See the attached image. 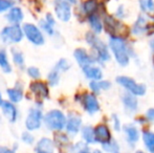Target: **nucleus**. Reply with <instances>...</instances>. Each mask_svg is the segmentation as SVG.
<instances>
[{"instance_id":"e433bc0d","label":"nucleus","mask_w":154,"mask_h":153,"mask_svg":"<svg viewBox=\"0 0 154 153\" xmlns=\"http://www.w3.org/2000/svg\"><path fill=\"white\" fill-rule=\"evenodd\" d=\"M103 149L109 153H119V146L116 142L110 141L106 144H103Z\"/></svg>"},{"instance_id":"09e8293b","label":"nucleus","mask_w":154,"mask_h":153,"mask_svg":"<svg viewBox=\"0 0 154 153\" xmlns=\"http://www.w3.org/2000/svg\"><path fill=\"white\" fill-rule=\"evenodd\" d=\"M151 46H152L153 48H154V39H153L152 41H151Z\"/></svg>"},{"instance_id":"bb28decb","label":"nucleus","mask_w":154,"mask_h":153,"mask_svg":"<svg viewBox=\"0 0 154 153\" xmlns=\"http://www.w3.org/2000/svg\"><path fill=\"white\" fill-rule=\"evenodd\" d=\"M143 139L148 151L154 153V133L150 131H145L143 134Z\"/></svg>"},{"instance_id":"5701e85b","label":"nucleus","mask_w":154,"mask_h":153,"mask_svg":"<svg viewBox=\"0 0 154 153\" xmlns=\"http://www.w3.org/2000/svg\"><path fill=\"white\" fill-rule=\"evenodd\" d=\"M124 130H125L128 141L130 143H135V142L138 141L140 133H138V130L136 129V127H134L133 125H126V126H124Z\"/></svg>"},{"instance_id":"c03bdc74","label":"nucleus","mask_w":154,"mask_h":153,"mask_svg":"<svg viewBox=\"0 0 154 153\" xmlns=\"http://www.w3.org/2000/svg\"><path fill=\"white\" fill-rule=\"evenodd\" d=\"M79 153H91L89 151V149H88V147L87 148H85V149H83L82 151H80Z\"/></svg>"},{"instance_id":"2eb2a0df","label":"nucleus","mask_w":154,"mask_h":153,"mask_svg":"<svg viewBox=\"0 0 154 153\" xmlns=\"http://www.w3.org/2000/svg\"><path fill=\"white\" fill-rule=\"evenodd\" d=\"M93 131H94V139L97 143H101L103 145L111 141L110 131L106 125H99L93 129Z\"/></svg>"},{"instance_id":"a18cd8bd","label":"nucleus","mask_w":154,"mask_h":153,"mask_svg":"<svg viewBox=\"0 0 154 153\" xmlns=\"http://www.w3.org/2000/svg\"><path fill=\"white\" fill-rule=\"evenodd\" d=\"M4 99H3V96H2V92L0 91V106H1V104L3 103Z\"/></svg>"},{"instance_id":"aec40b11","label":"nucleus","mask_w":154,"mask_h":153,"mask_svg":"<svg viewBox=\"0 0 154 153\" xmlns=\"http://www.w3.org/2000/svg\"><path fill=\"white\" fill-rule=\"evenodd\" d=\"M0 69L4 74H11L13 72V67L10 59H8V51L4 48H0Z\"/></svg>"},{"instance_id":"7c9ffc66","label":"nucleus","mask_w":154,"mask_h":153,"mask_svg":"<svg viewBox=\"0 0 154 153\" xmlns=\"http://www.w3.org/2000/svg\"><path fill=\"white\" fill-rule=\"evenodd\" d=\"M54 68H55L56 70H58V72L61 74V72H67V70L70 68V63L68 62V60L62 58V59L58 60V62L56 63V65H55V67H54Z\"/></svg>"},{"instance_id":"6ab92c4d","label":"nucleus","mask_w":154,"mask_h":153,"mask_svg":"<svg viewBox=\"0 0 154 153\" xmlns=\"http://www.w3.org/2000/svg\"><path fill=\"white\" fill-rule=\"evenodd\" d=\"M11 55H12V60L13 63L17 66L20 69H23L25 67V57L24 54L20 50V49L16 48V47H13L11 49Z\"/></svg>"},{"instance_id":"4468645a","label":"nucleus","mask_w":154,"mask_h":153,"mask_svg":"<svg viewBox=\"0 0 154 153\" xmlns=\"http://www.w3.org/2000/svg\"><path fill=\"white\" fill-rule=\"evenodd\" d=\"M37 151H46V152H55L56 147L54 141L49 136H42L37 139L34 145V152Z\"/></svg>"},{"instance_id":"2f4dec72","label":"nucleus","mask_w":154,"mask_h":153,"mask_svg":"<svg viewBox=\"0 0 154 153\" xmlns=\"http://www.w3.org/2000/svg\"><path fill=\"white\" fill-rule=\"evenodd\" d=\"M89 87L91 88L93 91L97 92L101 89H108L110 87V83L109 82H97V81H92L90 82Z\"/></svg>"},{"instance_id":"72a5a7b5","label":"nucleus","mask_w":154,"mask_h":153,"mask_svg":"<svg viewBox=\"0 0 154 153\" xmlns=\"http://www.w3.org/2000/svg\"><path fill=\"white\" fill-rule=\"evenodd\" d=\"M145 29H146V20H145V18L140 17V18H138L137 22H136L135 25H134L133 32H134V34L138 35V34L144 33Z\"/></svg>"},{"instance_id":"ea45409f","label":"nucleus","mask_w":154,"mask_h":153,"mask_svg":"<svg viewBox=\"0 0 154 153\" xmlns=\"http://www.w3.org/2000/svg\"><path fill=\"white\" fill-rule=\"evenodd\" d=\"M113 126H114V129L116 130H120V121H119V118H118V116L116 115H113Z\"/></svg>"},{"instance_id":"f03ea898","label":"nucleus","mask_w":154,"mask_h":153,"mask_svg":"<svg viewBox=\"0 0 154 153\" xmlns=\"http://www.w3.org/2000/svg\"><path fill=\"white\" fill-rule=\"evenodd\" d=\"M23 32L20 24H8L0 31V40L5 45H15L22 42Z\"/></svg>"},{"instance_id":"58836bf2","label":"nucleus","mask_w":154,"mask_h":153,"mask_svg":"<svg viewBox=\"0 0 154 153\" xmlns=\"http://www.w3.org/2000/svg\"><path fill=\"white\" fill-rule=\"evenodd\" d=\"M0 153H17L15 150L12 149V147L8 146H0Z\"/></svg>"},{"instance_id":"39448f33","label":"nucleus","mask_w":154,"mask_h":153,"mask_svg":"<svg viewBox=\"0 0 154 153\" xmlns=\"http://www.w3.org/2000/svg\"><path fill=\"white\" fill-rule=\"evenodd\" d=\"M110 47L116 56V61L123 66L127 65L129 62V57H128L127 47H126L124 40L120 38H111L110 39Z\"/></svg>"},{"instance_id":"de8ad7c7","label":"nucleus","mask_w":154,"mask_h":153,"mask_svg":"<svg viewBox=\"0 0 154 153\" xmlns=\"http://www.w3.org/2000/svg\"><path fill=\"white\" fill-rule=\"evenodd\" d=\"M92 153H103V152H102L101 150H97H97H94V151H93Z\"/></svg>"},{"instance_id":"49530a36","label":"nucleus","mask_w":154,"mask_h":153,"mask_svg":"<svg viewBox=\"0 0 154 153\" xmlns=\"http://www.w3.org/2000/svg\"><path fill=\"white\" fill-rule=\"evenodd\" d=\"M35 153H55V152H46V151H37Z\"/></svg>"},{"instance_id":"7ed1b4c3","label":"nucleus","mask_w":154,"mask_h":153,"mask_svg":"<svg viewBox=\"0 0 154 153\" xmlns=\"http://www.w3.org/2000/svg\"><path fill=\"white\" fill-rule=\"evenodd\" d=\"M43 116H44V112L42 108H38L36 106L29 108L24 118L25 130L31 131V132H36L40 130L43 127Z\"/></svg>"},{"instance_id":"4c0bfd02","label":"nucleus","mask_w":154,"mask_h":153,"mask_svg":"<svg viewBox=\"0 0 154 153\" xmlns=\"http://www.w3.org/2000/svg\"><path fill=\"white\" fill-rule=\"evenodd\" d=\"M44 20L46 21L48 24H51V26H56V18L54 17V15H51V13H47L44 17Z\"/></svg>"},{"instance_id":"a878e982","label":"nucleus","mask_w":154,"mask_h":153,"mask_svg":"<svg viewBox=\"0 0 154 153\" xmlns=\"http://www.w3.org/2000/svg\"><path fill=\"white\" fill-rule=\"evenodd\" d=\"M123 103L126 108L130 111H135L137 108V101L131 94H125L123 96Z\"/></svg>"},{"instance_id":"a211bd4d","label":"nucleus","mask_w":154,"mask_h":153,"mask_svg":"<svg viewBox=\"0 0 154 153\" xmlns=\"http://www.w3.org/2000/svg\"><path fill=\"white\" fill-rule=\"evenodd\" d=\"M73 57L82 68L85 67V66L91 65V63L93 62V59H91V57L88 55V53L84 48L75 49V53H73Z\"/></svg>"},{"instance_id":"9d476101","label":"nucleus","mask_w":154,"mask_h":153,"mask_svg":"<svg viewBox=\"0 0 154 153\" xmlns=\"http://www.w3.org/2000/svg\"><path fill=\"white\" fill-rule=\"evenodd\" d=\"M55 15L58 20L62 22H68L71 18V5L67 2L55 1Z\"/></svg>"},{"instance_id":"f3484780","label":"nucleus","mask_w":154,"mask_h":153,"mask_svg":"<svg viewBox=\"0 0 154 153\" xmlns=\"http://www.w3.org/2000/svg\"><path fill=\"white\" fill-rule=\"evenodd\" d=\"M83 107L86 110V112L89 115H93V113L97 112L100 110V105L97 100L95 99L94 96L92 94H85L83 96Z\"/></svg>"},{"instance_id":"ddd939ff","label":"nucleus","mask_w":154,"mask_h":153,"mask_svg":"<svg viewBox=\"0 0 154 153\" xmlns=\"http://www.w3.org/2000/svg\"><path fill=\"white\" fill-rule=\"evenodd\" d=\"M53 141L55 144L56 150H60V151H64V150H68L70 147V136L67 134L65 131H61V132H56L53 135Z\"/></svg>"},{"instance_id":"cd10ccee","label":"nucleus","mask_w":154,"mask_h":153,"mask_svg":"<svg viewBox=\"0 0 154 153\" xmlns=\"http://www.w3.org/2000/svg\"><path fill=\"white\" fill-rule=\"evenodd\" d=\"M38 26L40 27V29L42 31V33L44 34V35L54 36V35H55V33H56L55 26H51V24H48V23H47L44 19H41V20L39 21Z\"/></svg>"},{"instance_id":"b1692460","label":"nucleus","mask_w":154,"mask_h":153,"mask_svg":"<svg viewBox=\"0 0 154 153\" xmlns=\"http://www.w3.org/2000/svg\"><path fill=\"white\" fill-rule=\"evenodd\" d=\"M20 141H21V143H23L26 146H34L37 139H36V136H35L34 132L24 130V131H22L20 134Z\"/></svg>"},{"instance_id":"8fccbe9b","label":"nucleus","mask_w":154,"mask_h":153,"mask_svg":"<svg viewBox=\"0 0 154 153\" xmlns=\"http://www.w3.org/2000/svg\"><path fill=\"white\" fill-rule=\"evenodd\" d=\"M1 122H2V115H1V113H0V124H1Z\"/></svg>"},{"instance_id":"473e14b6","label":"nucleus","mask_w":154,"mask_h":153,"mask_svg":"<svg viewBox=\"0 0 154 153\" xmlns=\"http://www.w3.org/2000/svg\"><path fill=\"white\" fill-rule=\"evenodd\" d=\"M17 0H0V14H4L15 5Z\"/></svg>"},{"instance_id":"6e6552de","label":"nucleus","mask_w":154,"mask_h":153,"mask_svg":"<svg viewBox=\"0 0 154 153\" xmlns=\"http://www.w3.org/2000/svg\"><path fill=\"white\" fill-rule=\"evenodd\" d=\"M82 129V118L75 113H69L66 115V124L64 131L69 136H75Z\"/></svg>"},{"instance_id":"c9c22d12","label":"nucleus","mask_w":154,"mask_h":153,"mask_svg":"<svg viewBox=\"0 0 154 153\" xmlns=\"http://www.w3.org/2000/svg\"><path fill=\"white\" fill-rule=\"evenodd\" d=\"M140 8L143 11L147 13H152L154 12V2L153 0H140Z\"/></svg>"},{"instance_id":"37998d69","label":"nucleus","mask_w":154,"mask_h":153,"mask_svg":"<svg viewBox=\"0 0 154 153\" xmlns=\"http://www.w3.org/2000/svg\"><path fill=\"white\" fill-rule=\"evenodd\" d=\"M11 147H12L13 150H15V151L17 152V150L19 149V144L18 143H14V144H13V146H11Z\"/></svg>"},{"instance_id":"20e7f679","label":"nucleus","mask_w":154,"mask_h":153,"mask_svg":"<svg viewBox=\"0 0 154 153\" xmlns=\"http://www.w3.org/2000/svg\"><path fill=\"white\" fill-rule=\"evenodd\" d=\"M21 27H22L23 36L29 43L35 46H42L45 44V35L37 24L32 22H24Z\"/></svg>"},{"instance_id":"dca6fc26","label":"nucleus","mask_w":154,"mask_h":153,"mask_svg":"<svg viewBox=\"0 0 154 153\" xmlns=\"http://www.w3.org/2000/svg\"><path fill=\"white\" fill-rule=\"evenodd\" d=\"M6 96H8V101L14 103V104H19L22 102L23 98H24V92H23L22 86H14V87L8 88L5 91Z\"/></svg>"},{"instance_id":"3c124183","label":"nucleus","mask_w":154,"mask_h":153,"mask_svg":"<svg viewBox=\"0 0 154 153\" xmlns=\"http://www.w3.org/2000/svg\"><path fill=\"white\" fill-rule=\"evenodd\" d=\"M59 153H69V152H67V151H60Z\"/></svg>"},{"instance_id":"9b49d317","label":"nucleus","mask_w":154,"mask_h":153,"mask_svg":"<svg viewBox=\"0 0 154 153\" xmlns=\"http://www.w3.org/2000/svg\"><path fill=\"white\" fill-rule=\"evenodd\" d=\"M86 38H87V42L97 50V56L101 58L102 61H107V60H109V54H108L107 47H106V45L104 44L100 39H97L95 36L91 35V34H88Z\"/></svg>"},{"instance_id":"603ef678","label":"nucleus","mask_w":154,"mask_h":153,"mask_svg":"<svg viewBox=\"0 0 154 153\" xmlns=\"http://www.w3.org/2000/svg\"><path fill=\"white\" fill-rule=\"evenodd\" d=\"M136 153H144V152H142V151H137Z\"/></svg>"},{"instance_id":"a19ab883","label":"nucleus","mask_w":154,"mask_h":153,"mask_svg":"<svg viewBox=\"0 0 154 153\" xmlns=\"http://www.w3.org/2000/svg\"><path fill=\"white\" fill-rule=\"evenodd\" d=\"M147 118L149 120H154V108H151L147 111Z\"/></svg>"},{"instance_id":"0eeeda50","label":"nucleus","mask_w":154,"mask_h":153,"mask_svg":"<svg viewBox=\"0 0 154 153\" xmlns=\"http://www.w3.org/2000/svg\"><path fill=\"white\" fill-rule=\"evenodd\" d=\"M29 92L36 98V100L44 101L49 98V86L46 82L41 81H32L29 84Z\"/></svg>"},{"instance_id":"f704fd0d","label":"nucleus","mask_w":154,"mask_h":153,"mask_svg":"<svg viewBox=\"0 0 154 153\" xmlns=\"http://www.w3.org/2000/svg\"><path fill=\"white\" fill-rule=\"evenodd\" d=\"M83 10L86 14H91L97 10V1L95 0H87L86 2H84Z\"/></svg>"},{"instance_id":"c85d7f7f","label":"nucleus","mask_w":154,"mask_h":153,"mask_svg":"<svg viewBox=\"0 0 154 153\" xmlns=\"http://www.w3.org/2000/svg\"><path fill=\"white\" fill-rule=\"evenodd\" d=\"M89 24L91 26V29L94 31L95 34H100L102 32V22L100 20V18L95 15H90L89 16Z\"/></svg>"},{"instance_id":"4be33fe9","label":"nucleus","mask_w":154,"mask_h":153,"mask_svg":"<svg viewBox=\"0 0 154 153\" xmlns=\"http://www.w3.org/2000/svg\"><path fill=\"white\" fill-rule=\"evenodd\" d=\"M81 135L82 139H83L84 143L86 145H89V144H93L95 143L94 139V131H93V128L91 126H84L82 127L81 129Z\"/></svg>"},{"instance_id":"412c9836","label":"nucleus","mask_w":154,"mask_h":153,"mask_svg":"<svg viewBox=\"0 0 154 153\" xmlns=\"http://www.w3.org/2000/svg\"><path fill=\"white\" fill-rule=\"evenodd\" d=\"M83 72L86 78L91 79L93 81H99V80L103 77L102 70L100 69L99 67H95V66H92V65H88V66L83 67Z\"/></svg>"},{"instance_id":"c756f323","label":"nucleus","mask_w":154,"mask_h":153,"mask_svg":"<svg viewBox=\"0 0 154 153\" xmlns=\"http://www.w3.org/2000/svg\"><path fill=\"white\" fill-rule=\"evenodd\" d=\"M25 72H26V75L29 76L32 81H38V80L41 79L42 77V74H41V70L39 69L37 66H29L27 68H25Z\"/></svg>"},{"instance_id":"79ce46f5","label":"nucleus","mask_w":154,"mask_h":153,"mask_svg":"<svg viewBox=\"0 0 154 153\" xmlns=\"http://www.w3.org/2000/svg\"><path fill=\"white\" fill-rule=\"evenodd\" d=\"M55 1H63V2H67L71 5V4L77 3V0H55Z\"/></svg>"},{"instance_id":"393cba45","label":"nucleus","mask_w":154,"mask_h":153,"mask_svg":"<svg viewBox=\"0 0 154 153\" xmlns=\"http://www.w3.org/2000/svg\"><path fill=\"white\" fill-rule=\"evenodd\" d=\"M60 80H61V74H60L58 70H56L55 68L51 70L47 75V82L48 86H51V87H55L58 84L60 83Z\"/></svg>"},{"instance_id":"f257e3e1","label":"nucleus","mask_w":154,"mask_h":153,"mask_svg":"<svg viewBox=\"0 0 154 153\" xmlns=\"http://www.w3.org/2000/svg\"><path fill=\"white\" fill-rule=\"evenodd\" d=\"M66 124V115L62 110L57 108L44 112L43 116V127L49 132H61L64 131Z\"/></svg>"},{"instance_id":"f8f14e48","label":"nucleus","mask_w":154,"mask_h":153,"mask_svg":"<svg viewBox=\"0 0 154 153\" xmlns=\"http://www.w3.org/2000/svg\"><path fill=\"white\" fill-rule=\"evenodd\" d=\"M5 19L8 24H20L24 20V12L18 5H14L5 13Z\"/></svg>"},{"instance_id":"1a4fd4ad","label":"nucleus","mask_w":154,"mask_h":153,"mask_svg":"<svg viewBox=\"0 0 154 153\" xmlns=\"http://www.w3.org/2000/svg\"><path fill=\"white\" fill-rule=\"evenodd\" d=\"M118 83L120 85L127 88L131 93H134L136 96H143L146 92V87L142 84H137L133 79H130L128 77H119L116 79Z\"/></svg>"},{"instance_id":"423d86ee","label":"nucleus","mask_w":154,"mask_h":153,"mask_svg":"<svg viewBox=\"0 0 154 153\" xmlns=\"http://www.w3.org/2000/svg\"><path fill=\"white\" fill-rule=\"evenodd\" d=\"M0 113L10 124H16L20 118V111L17 105L8 100H4L0 106Z\"/></svg>"}]
</instances>
